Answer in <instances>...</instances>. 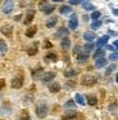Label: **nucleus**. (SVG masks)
<instances>
[{
  "label": "nucleus",
  "mask_w": 118,
  "mask_h": 120,
  "mask_svg": "<svg viewBox=\"0 0 118 120\" xmlns=\"http://www.w3.org/2000/svg\"><path fill=\"white\" fill-rule=\"evenodd\" d=\"M48 111H49V107L45 102H40V103L36 106V114L40 119H44V117L48 115Z\"/></svg>",
  "instance_id": "f257e3e1"
},
{
  "label": "nucleus",
  "mask_w": 118,
  "mask_h": 120,
  "mask_svg": "<svg viewBox=\"0 0 118 120\" xmlns=\"http://www.w3.org/2000/svg\"><path fill=\"white\" fill-rule=\"evenodd\" d=\"M23 83H24V78H23V75L22 74H18L17 76L13 78L10 85H12V88H14V89H19V88L23 86Z\"/></svg>",
  "instance_id": "f03ea898"
},
{
  "label": "nucleus",
  "mask_w": 118,
  "mask_h": 120,
  "mask_svg": "<svg viewBox=\"0 0 118 120\" xmlns=\"http://www.w3.org/2000/svg\"><path fill=\"white\" fill-rule=\"evenodd\" d=\"M81 83L82 85H86V86H92L95 85V83H96V78L92 75H83L81 79Z\"/></svg>",
  "instance_id": "7ed1b4c3"
},
{
  "label": "nucleus",
  "mask_w": 118,
  "mask_h": 120,
  "mask_svg": "<svg viewBox=\"0 0 118 120\" xmlns=\"http://www.w3.org/2000/svg\"><path fill=\"white\" fill-rule=\"evenodd\" d=\"M38 7H40V11H42L45 14L53 13V11L55 9V7L51 5V4H49L48 1H42V3H40V4H38Z\"/></svg>",
  "instance_id": "20e7f679"
},
{
  "label": "nucleus",
  "mask_w": 118,
  "mask_h": 120,
  "mask_svg": "<svg viewBox=\"0 0 118 120\" xmlns=\"http://www.w3.org/2000/svg\"><path fill=\"white\" fill-rule=\"evenodd\" d=\"M54 78H55V72H53V71L44 72V75L41 76V81H42L44 84H48V83H51V81L54 80Z\"/></svg>",
  "instance_id": "39448f33"
},
{
  "label": "nucleus",
  "mask_w": 118,
  "mask_h": 120,
  "mask_svg": "<svg viewBox=\"0 0 118 120\" xmlns=\"http://www.w3.org/2000/svg\"><path fill=\"white\" fill-rule=\"evenodd\" d=\"M13 7H14L13 0H7V1H4V3H3V7H1L3 13H5V14L10 13V12H12V9H13Z\"/></svg>",
  "instance_id": "423d86ee"
},
{
  "label": "nucleus",
  "mask_w": 118,
  "mask_h": 120,
  "mask_svg": "<svg viewBox=\"0 0 118 120\" xmlns=\"http://www.w3.org/2000/svg\"><path fill=\"white\" fill-rule=\"evenodd\" d=\"M68 26L71 30H76L77 27H78V19H77L76 14H72L71 19H69V22H68Z\"/></svg>",
  "instance_id": "0eeeda50"
},
{
  "label": "nucleus",
  "mask_w": 118,
  "mask_h": 120,
  "mask_svg": "<svg viewBox=\"0 0 118 120\" xmlns=\"http://www.w3.org/2000/svg\"><path fill=\"white\" fill-rule=\"evenodd\" d=\"M33 17H35V11H33V9H28L27 13H26V18H24V21H23V23L30 25L31 21L33 19Z\"/></svg>",
  "instance_id": "6e6552de"
},
{
  "label": "nucleus",
  "mask_w": 118,
  "mask_h": 120,
  "mask_svg": "<svg viewBox=\"0 0 118 120\" xmlns=\"http://www.w3.org/2000/svg\"><path fill=\"white\" fill-rule=\"evenodd\" d=\"M0 31H1L3 35H5V36L10 38L12 36V31H13V27L10 26V25H4V26L0 29Z\"/></svg>",
  "instance_id": "1a4fd4ad"
},
{
  "label": "nucleus",
  "mask_w": 118,
  "mask_h": 120,
  "mask_svg": "<svg viewBox=\"0 0 118 120\" xmlns=\"http://www.w3.org/2000/svg\"><path fill=\"white\" fill-rule=\"evenodd\" d=\"M37 49H38V44L35 41L32 45H30V47L27 48V54L28 56H35L36 53H37Z\"/></svg>",
  "instance_id": "9d476101"
},
{
  "label": "nucleus",
  "mask_w": 118,
  "mask_h": 120,
  "mask_svg": "<svg viewBox=\"0 0 118 120\" xmlns=\"http://www.w3.org/2000/svg\"><path fill=\"white\" fill-rule=\"evenodd\" d=\"M86 99H87V103H89L90 106H95V105L97 103V98H96V96H94V94H87Z\"/></svg>",
  "instance_id": "9b49d317"
},
{
  "label": "nucleus",
  "mask_w": 118,
  "mask_h": 120,
  "mask_svg": "<svg viewBox=\"0 0 118 120\" xmlns=\"http://www.w3.org/2000/svg\"><path fill=\"white\" fill-rule=\"evenodd\" d=\"M108 39H109V36H108V35L101 36V38H100V39L96 41V47H97V48H101V47H104V45H107Z\"/></svg>",
  "instance_id": "f8f14e48"
},
{
  "label": "nucleus",
  "mask_w": 118,
  "mask_h": 120,
  "mask_svg": "<svg viewBox=\"0 0 118 120\" xmlns=\"http://www.w3.org/2000/svg\"><path fill=\"white\" fill-rule=\"evenodd\" d=\"M76 116H77V112L68 111V112H66V114L62 116V120H72V119H74Z\"/></svg>",
  "instance_id": "ddd939ff"
},
{
  "label": "nucleus",
  "mask_w": 118,
  "mask_h": 120,
  "mask_svg": "<svg viewBox=\"0 0 118 120\" xmlns=\"http://www.w3.org/2000/svg\"><path fill=\"white\" fill-rule=\"evenodd\" d=\"M49 90H50L51 93H58V92L60 90V84L59 83H51L50 85H49Z\"/></svg>",
  "instance_id": "4468645a"
},
{
  "label": "nucleus",
  "mask_w": 118,
  "mask_h": 120,
  "mask_svg": "<svg viewBox=\"0 0 118 120\" xmlns=\"http://www.w3.org/2000/svg\"><path fill=\"white\" fill-rule=\"evenodd\" d=\"M60 45H62V48H63L64 50H68L69 47H71V40H69L68 38H63V39H62Z\"/></svg>",
  "instance_id": "2eb2a0df"
},
{
  "label": "nucleus",
  "mask_w": 118,
  "mask_h": 120,
  "mask_svg": "<svg viewBox=\"0 0 118 120\" xmlns=\"http://www.w3.org/2000/svg\"><path fill=\"white\" fill-rule=\"evenodd\" d=\"M36 30H37V27L36 26H31L27 29V31H26V36L27 38H33L36 34Z\"/></svg>",
  "instance_id": "dca6fc26"
},
{
  "label": "nucleus",
  "mask_w": 118,
  "mask_h": 120,
  "mask_svg": "<svg viewBox=\"0 0 118 120\" xmlns=\"http://www.w3.org/2000/svg\"><path fill=\"white\" fill-rule=\"evenodd\" d=\"M81 4H82V8H83L85 11H92V12L95 11V7L92 5L90 1H87V0H86V1H82Z\"/></svg>",
  "instance_id": "f3484780"
},
{
  "label": "nucleus",
  "mask_w": 118,
  "mask_h": 120,
  "mask_svg": "<svg viewBox=\"0 0 118 120\" xmlns=\"http://www.w3.org/2000/svg\"><path fill=\"white\" fill-rule=\"evenodd\" d=\"M56 22H58V18H56V17H51V18H49L48 21H46V27H48V29H51V27H54L56 25Z\"/></svg>",
  "instance_id": "a211bd4d"
},
{
  "label": "nucleus",
  "mask_w": 118,
  "mask_h": 120,
  "mask_svg": "<svg viewBox=\"0 0 118 120\" xmlns=\"http://www.w3.org/2000/svg\"><path fill=\"white\" fill-rule=\"evenodd\" d=\"M83 39H85V41H87V43H92V40L95 39V34L94 32H85Z\"/></svg>",
  "instance_id": "6ab92c4d"
},
{
  "label": "nucleus",
  "mask_w": 118,
  "mask_h": 120,
  "mask_svg": "<svg viewBox=\"0 0 118 120\" xmlns=\"http://www.w3.org/2000/svg\"><path fill=\"white\" fill-rule=\"evenodd\" d=\"M8 52V45L4 40H0V56H4Z\"/></svg>",
  "instance_id": "aec40b11"
},
{
  "label": "nucleus",
  "mask_w": 118,
  "mask_h": 120,
  "mask_svg": "<svg viewBox=\"0 0 118 120\" xmlns=\"http://www.w3.org/2000/svg\"><path fill=\"white\" fill-rule=\"evenodd\" d=\"M87 58H89V54H86V53H83V52H80L78 54H77V61L78 62H86L87 61Z\"/></svg>",
  "instance_id": "412c9836"
},
{
  "label": "nucleus",
  "mask_w": 118,
  "mask_h": 120,
  "mask_svg": "<svg viewBox=\"0 0 118 120\" xmlns=\"http://www.w3.org/2000/svg\"><path fill=\"white\" fill-rule=\"evenodd\" d=\"M104 66H107V60H105V58H99V60H96V62H95V67L96 68H101V67H104Z\"/></svg>",
  "instance_id": "4be33fe9"
},
{
  "label": "nucleus",
  "mask_w": 118,
  "mask_h": 120,
  "mask_svg": "<svg viewBox=\"0 0 118 120\" xmlns=\"http://www.w3.org/2000/svg\"><path fill=\"white\" fill-rule=\"evenodd\" d=\"M45 61H46V62H55V61H56V54H55V53L49 52L48 54L45 56Z\"/></svg>",
  "instance_id": "5701e85b"
},
{
  "label": "nucleus",
  "mask_w": 118,
  "mask_h": 120,
  "mask_svg": "<svg viewBox=\"0 0 118 120\" xmlns=\"http://www.w3.org/2000/svg\"><path fill=\"white\" fill-rule=\"evenodd\" d=\"M72 11V8L69 5H62L60 8H59V13L60 14H69Z\"/></svg>",
  "instance_id": "b1692460"
},
{
  "label": "nucleus",
  "mask_w": 118,
  "mask_h": 120,
  "mask_svg": "<svg viewBox=\"0 0 118 120\" xmlns=\"http://www.w3.org/2000/svg\"><path fill=\"white\" fill-rule=\"evenodd\" d=\"M17 120H31L30 117V114H28V111H26V110H23L22 112H21V115L18 116Z\"/></svg>",
  "instance_id": "393cba45"
},
{
  "label": "nucleus",
  "mask_w": 118,
  "mask_h": 120,
  "mask_svg": "<svg viewBox=\"0 0 118 120\" xmlns=\"http://www.w3.org/2000/svg\"><path fill=\"white\" fill-rule=\"evenodd\" d=\"M92 57H94L95 61L99 60V58H104V50H103V49H97L96 52L92 54Z\"/></svg>",
  "instance_id": "a878e982"
},
{
  "label": "nucleus",
  "mask_w": 118,
  "mask_h": 120,
  "mask_svg": "<svg viewBox=\"0 0 118 120\" xmlns=\"http://www.w3.org/2000/svg\"><path fill=\"white\" fill-rule=\"evenodd\" d=\"M92 50H94V44H92V43H87V44H85V47H83V53L89 54V53L92 52Z\"/></svg>",
  "instance_id": "bb28decb"
},
{
  "label": "nucleus",
  "mask_w": 118,
  "mask_h": 120,
  "mask_svg": "<svg viewBox=\"0 0 118 120\" xmlns=\"http://www.w3.org/2000/svg\"><path fill=\"white\" fill-rule=\"evenodd\" d=\"M74 101H76L78 105H82V106L85 105V98H83V96H81L80 93H76V96H74Z\"/></svg>",
  "instance_id": "cd10ccee"
},
{
  "label": "nucleus",
  "mask_w": 118,
  "mask_h": 120,
  "mask_svg": "<svg viewBox=\"0 0 118 120\" xmlns=\"http://www.w3.org/2000/svg\"><path fill=\"white\" fill-rule=\"evenodd\" d=\"M67 35H68V30L66 27H60L58 34H56V36H67Z\"/></svg>",
  "instance_id": "c85d7f7f"
},
{
  "label": "nucleus",
  "mask_w": 118,
  "mask_h": 120,
  "mask_svg": "<svg viewBox=\"0 0 118 120\" xmlns=\"http://www.w3.org/2000/svg\"><path fill=\"white\" fill-rule=\"evenodd\" d=\"M74 75H77V70H67L66 72H64V76L66 78H71V76H74Z\"/></svg>",
  "instance_id": "c756f323"
},
{
  "label": "nucleus",
  "mask_w": 118,
  "mask_h": 120,
  "mask_svg": "<svg viewBox=\"0 0 118 120\" xmlns=\"http://www.w3.org/2000/svg\"><path fill=\"white\" fill-rule=\"evenodd\" d=\"M41 72H42V68H41V67H38V68H36V70H33L32 76H33L35 79H37L38 76H40V74H41Z\"/></svg>",
  "instance_id": "7c9ffc66"
},
{
  "label": "nucleus",
  "mask_w": 118,
  "mask_h": 120,
  "mask_svg": "<svg viewBox=\"0 0 118 120\" xmlns=\"http://www.w3.org/2000/svg\"><path fill=\"white\" fill-rule=\"evenodd\" d=\"M99 17H100V12H99V11H94V12L91 13L92 21H97V19H99Z\"/></svg>",
  "instance_id": "2f4dec72"
},
{
  "label": "nucleus",
  "mask_w": 118,
  "mask_h": 120,
  "mask_svg": "<svg viewBox=\"0 0 118 120\" xmlns=\"http://www.w3.org/2000/svg\"><path fill=\"white\" fill-rule=\"evenodd\" d=\"M100 26H101V21H94L91 23V29L92 30H97Z\"/></svg>",
  "instance_id": "473e14b6"
},
{
  "label": "nucleus",
  "mask_w": 118,
  "mask_h": 120,
  "mask_svg": "<svg viewBox=\"0 0 118 120\" xmlns=\"http://www.w3.org/2000/svg\"><path fill=\"white\" fill-rule=\"evenodd\" d=\"M64 107H66V109H73V107H76V103H74V101L69 99V101L64 105Z\"/></svg>",
  "instance_id": "72a5a7b5"
},
{
  "label": "nucleus",
  "mask_w": 118,
  "mask_h": 120,
  "mask_svg": "<svg viewBox=\"0 0 118 120\" xmlns=\"http://www.w3.org/2000/svg\"><path fill=\"white\" fill-rule=\"evenodd\" d=\"M109 60L110 61H117L118 60V52H113L112 54L109 56Z\"/></svg>",
  "instance_id": "f704fd0d"
},
{
  "label": "nucleus",
  "mask_w": 118,
  "mask_h": 120,
  "mask_svg": "<svg viewBox=\"0 0 118 120\" xmlns=\"http://www.w3.org/2000/svg\"><path fill=\"white\" fill-rule=\"evenodd\" d=\"M115 70V65H110L109 67H107V75H109V74H112V71Z\"/></svg>",
  "instance_id": "c9c22d12"
},
{
  "label": "nucleus",
  "mask_w": 118,
  "mask_h": 120,
  "mask_svg": "<svg viewBox=\"0 0 118 120\" xmlns=\"http://www.w3.org/2000/svg\"><path fill=\"white\" fill-rule=\"evenodd\" d=\"M69 4H71V5H77V4H81V1H80V0H71Z\"/></svg>",
  "instance_id": "e433bc0d"
},
{
  "label": "nucleus",
  "mask_w": 118,
  "mask_h": 120,
  "mask_svg": "<svg viewBox=\"0 0 118 120\" xmlns=\"http://www.w3.org/2000/svg\"><path fill=\"white\" fill-rule=\"evenodd\" d=\"M113 47H114L115 49H118V40H115V41L113 43Z\"/></svg>",
  "instance_id": "4c0bfd02"
},
{
  "label": "nucleus",
  "mask_w": 118,
  "mask_h": 120,
  "mask_svg": "<svg viewBox=\"0 0 118 120\" xmlns=\"http://www.w3.org/2000/svg\"><path fill=\"white\" fill-rule=\"evenodd\" d=\"M50 47H51L50 43H45V44H44V48H50Z\"/></svg>",
  "instance_id": "58836bf2"
},
{
  "label": "nucleus",
  "mask_w": 118,
  "mask_h": 120,
  "mask_svg": "<svg viewBox=\"0 0 118 120\" xmlns=\"http://www.w3.org/2000/svg\"><path fill=\"white\" fill-rule=\"evenodd\" d=\"M113 14H114V16H118V9H114V11H113Z\"/></svg>",
  "instance_id": "ea45409f"
},
{
  "label": "nucleus",
  "mask_w": 118,
  "mask_h": 120,
  "mask_svg": "<svg viewBox=\"0 0 118 120\" xmlns=\"http://www.w3.org/2000/svg\"><path fill=\"white\" fill-rule=\"evenodd\" d=\"M21 17H22L21 14H19V16H15V17H14V19H15V21H18V19H21Z\"/></svg>",
  "instance_id": "a19ab883"
},
{
  "label": "nucleus",
  "mask_w": 118,
  "mask_h": 120,
  "mask_svg": "<svg viewBox=\"0 0 118 120\" xmlns=\"http://www.w3.org/2000/svg\"><path fill=\"white\" fill-rule=\"evenodd\" d=\"M4 86V80H0V88H3Z\"/></svg>",
  "instance_id": "79ce46f5"
},
{
  "label": "nucleus",
  "mask_w": 118,
  "mask_h": 120,
  "mask_svg": "<svg viewBox=\"0 0 118 120\" xmlns=\"http://www.w3.org/2000/svg\"><path fill=\"white\" fill-rule=\"evenodd\" d=\"M108 49H109V50H114V47H112V45H108Z\"/></svg>",
  "instance_id": "37998d69"
},
{
  "label": "nucleus",
  "mask_w": 118,
  "mask_h": 120,
  "mask_svg": "<svg viewBox=\"0 0 118 120\" xmlns=\"http://www.w3.org/2000/svg\"><path fill=\"white\" fill-rule=\"evenodd\" d=\"M115 81L118 83V74H117V76H115Z\"/></svg>",
  "instance_id": "c03bdc74"
},
{
  "label": "nucleus",
  "mask_w": 118,
  "mask_h": 120,
  "mask_svg": "<svg viewBox=\"0 0 118 120\" xmlns=\"http://www.w3.org/2000/svg\"><path fill=\"white\" fill-rule=\"evenodd\" d=\"M0 98H1V92H0Z\"/></svg>",
  "instance_id": "a18cd8bd"
}]
</instances>
